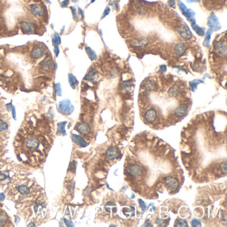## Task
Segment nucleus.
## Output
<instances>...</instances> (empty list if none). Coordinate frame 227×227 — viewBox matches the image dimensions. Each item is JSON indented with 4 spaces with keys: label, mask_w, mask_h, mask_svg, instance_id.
<instances>
[{
    "label": "nucleus",
    "mask_w": 227,
    "mask_h": 227,
    "mask_svg": "<svg viewBox=\"0 0 227 227\" xmlns=\"http://www.w3.org/2000/svg\"><path fill=\"white\" fill-rule=\"evenodd\" d=\"M188 108L185 104H181L175 110V115L178 117H183L187 113Z\"/></svg>",
    "instance_id": "obj_15"
},
{
    "label": "nucleus",
    "mask_w": 227,
    "mask_h": 227,
    "mask_svg": "<svg viewBox=\"0 0 227 227\" xmlns=\"http://www.w3.org/2000/svg\"><path fill=\"white\" fill-rule=\"evenodd\" d=\"M110 226H111H111H116V225H113V224H111Z\"/></svg>",
    "instance_id": "obj_52"
},
{
    "label": "nucleus",
    "mask_w": 227,
    "mask_h": 227,
    "mask_svg": "<svg viewBox=\"0 0 227 227\" xmlns=\"http://www.w3.org/2000/svg\"><path fill=\"white\" fill-rule=\"evenodd\" d=\"M147 43H148V40L146 39V38H140L139 39H138L137 43L135 44V46L136 47H142L147 45Z\"/></svg>",
    "instance_id": "obj_26"
},
{
    "label": "nucleus",
    "mask_w": 227,
    "mask_h": 227,
    "mask_svg": "<svg viewBox=\"0 0 227 227\" xmlns=\"http://www.w3.org/2000/svg\"><path fill=\"white\" fill-rule=\"evenodd\" d=\"M166 69H167V67H166L165 65H161V68H160V71H165Z\"/></svg>",
    "instance_id": "obj_48"
},
{
    "label": "nucleus",
    "mask_w": 227,
    "mask_h": 227,
    "mask_svg": "<svg viewBox=\"0 0 227 227\" xmlns=\"http://www.w3.org/2000/svg\"><path fill=\"white\" fill-rule=\"evenodd\" d=\"M164 181H165V183L167 184V185L173 190H176L179 188V182L175 177L169 176V177H165L164 179Z\"/></svg>",
    "instance_id": "obj_9"
},
{
    "label": "nucleus",
    "mask_w": 227,
    "mask_h": 227,
    "mask_svg": "<svg viewBox=\"0 0 227 227\" xmlns=\"http://www.w3.org/2000/svg\"><path fill=\"white\" fill-rule=\"evenodd\" d=\"M7 129H8L7 123H5V121L0 120V132L5 131L6 130H7Z\"/></svg>",
    "instance_id": "obj_30"
},
{
    "label": "nucleus",
    "mask_w": 227,
    "mask_h": 227,
    "mask_svg": "<svg viewBox=\"0 0 227 227\" xmlns=\"http://www.w3.org/2000/svg\"><path fill=\"white\" fill-rule=\"evenodd\" d=\"M214 49L217 53L220 55L226 56L227 52V47L225 41H217L214 44Z\"/></svg>",
    "instance_id": "obj_6"
},
{
    "label": "nucleus",
    "mask_w": 227,
    "mask_h": 227,
    "mask_svg": "<svg viewBox=\"0 0 227 227\" xmlns=\"http://www.w3.org/2000/svg\"><path fill=\"white\" fill-rule=\"evenodd\" d=\"M157 111L154 109H150L146 111L145 114V119L148 123H153L157 119Z\"/></svg>",
    "instance_id": "obj_10"
},
{
    "label": "nucleus",
    "mask_w": 227,
    "mask_h": 227,
    "mask_svg": "<svg viewBox=\"0 0 227 227\" xmlns=\"http://www.w3.org/2000/svg\"><path fill=\"white\" fill-rule=\"evenodd\" d=\"M40 65L41 66V67L43 70L49 71L52 68L53 64H52L51 60L50 59L47 58V59H45V60L42 61L41 62V63H40Z\"/></svg>",
    "instance_id": "obj_17"
},
{
    "label": "nucleus",
    "mask_w": 227,
    "mask_h": 227,
    "mask_svg": "<svg viewBox=\"0 0 227 227\" xmlns=\"http://www.w3.org/2000/svg\"><path fill=\"white\" fill-rule=\"evenodd\" d=\"M54 52L56 57H57L59 55V49L58 45L54 46Z\"/></svg>",
    "instance_id": "obj_40"
},
{
    "label": "nucleus",
    "mask_w": 227,
    "mask_h": 227,
    "mask_svg": "<svg viewBox=\"0 0 227 227\" xmlns=\"http://www.w3.org/2000/svg\"><path fill=\"white\" fill-rule=\"evenodd\" d=\"M78 0H71L72 2H73V3H76V2H77Z\"/></svg>",
    "instance_id": "obj_51"
},
{
    "label": "nucleus",
    "mask_w": 227,
    "mask_h": 227,
    "mask_svg": "<svg viewBox=\"0 0 227 227\" xmlns=\"http://www.w3.org/2000/svg\"><path fill=\"white\" fill-rule=\"evenodd\" d=\"M122 88H123V89H124V90L127 91H129V90L131 89V88L130 83H129V82L124 83L123 84Z\"/></svg>",
    "instance_id": "obj_36"
},
{
    "label": "nucleus",
    "mask_w": 227,
    "mask_h": 227,
    "mask_svg": "<svg viewBox=\"0 0 227 227\" xmlns=\"http://www.w3.org/2000/svg\"><path fill=\"white\" fill-rule=\"evenodd\" d=\"M177 31L180 36L184 39H190L192 37V33L189 28L185 24H182L178 27Z\"/></svg>",
    "instance_id": "obj_2"
},
{
    "label": "nucleus",
    "mask_w": 227,
    "mask_h": 227,
    "mask_svg": "<svg viewBox=\"0 0 227 227\" xmlns=\"http://www.w3.org/2000/svg\"><path fill=\"white\" fill-rule=\"evenodd\" d=\"M186 47L182 43H178L175 47V51L177 55H181L185 51Z\"/></svg>",
    "instance_id": "obj_21"
},
{
    "label": "nucleus",
    "mask_w": 227,
    "mask_h": 227,
    "mask_svg": "<svg viewBox=\"0 0 227 227\" xmlns=\"http://www.w3.org/2000/svg\"><path fill=\"white\" fill-rule=\"evenodd\" d=\"M75 129L79 133H80L81 134L84 135L89 134V133L90 132L89 125L85 123H78L75 127Z\"/></svg>",
    "instance_id": "obj_11"
},
{
    "label": "nucleus",
    "mask_w": 227,
    "mask_h": 227,
    "mask_svg": "<svg viewBox=\"0 0 227 227\" xmlns=\"http://www.w3.org/2000/svg\"><path fill=\"white\" fill-rule=\"evenodd\" d=\"M99 77V73L97 71H91L88 73L86 75L85 77H84L85 80L87 81H89L93 82V83H95L97 82L98 81V79Z\"/></svg>",
    "instance_id": "obj_14"
},
{
    "label": "nucleus",
    "mask_w": 227,
    "mask_h": 227,
    "mask_svg": "<svg viewBox=\"0 0 227 227\" xmlns=\"http://www.w3.org/2000/svg\"><path fill=\"white\" fill-rule=\"evenodd\" d=\"M138 201H139V206H140V207H141V208L142 209V211L145 212V210H146V204H145V202H144L143 200H141V199H139V200H138Z\"/></svg>",
    "instance_id": "obj_35"
},
{
    "label": "nucleus",
    "mask_w": 227,
    "mask_h": 227,
    "mask_svg": "<svg viewBox=\"0 0 227 227\" xmlns=\"http://www.w3.org/2000/svg\"><path fill=\"white\" fill-rule=\"evenodd\" d=\"M17 190L18 191H19L21 194H23V195H27V194H29L30 192L29 188L27 187V186L25 185H21L18 186Z\"/></svg>",
    "instance_id": "obj_24"
},
{
    "label": "nucleus",
    "mask_w": 227,
    "mask_h": 227,
    "mask_svg": "<svg viewBox=\"0 0 227 227\" xmlns=\"http://www.w3.org/2000/svg\"><path fill=\"white\" fill-rule=\"evenodd\" d=\"M45 54V49L41 47H36L32 50L31 53V56L33 59H37L41 58Z\"/></svg>",
    "instance_id": "obj_12"
},
{
    "label": "nucleus",
    "mask_w": 227,
    "mask_h": 227,
    "mask_svg": "<svg viewBox=\"0 0 227 227\" xmlns=\"http://www.w3.org/2000/svg\"><path fill=\"white\" fill-rule=\"evenodd\" d=\"M64 222H65V223L66 224V225L67 226H73V222L69 221V220L65 219V218L64 219Z\"/></svg>",
    "instance_id": "obj_43"
},
{
    "label": "nucleus",
    "mask_w": 227,
    "mask_h": 227,
    "mask_svg": "<svg viewBox=\"0 0 227 227\" xmlns=\"http://www.w3.org/2000/svg\"><path fill=\"white\" fill-rule=\"evenodd\" d=\"M85 51L87 53L89 57L90 58V59L91 61H94L97 59V55L95 53V52L93 51L92 49L89 47H85Z\"/></svg>",
    "instance_id": "obj_23"
},
{
    "label": "nucleus",
    "mask_w": 227,
    "mask_h": 227,
    "mask_svg": "<svg viewBox=\"0 0 227 227\" xmlns=\"http://www.w3.org/2000/svg\"><path fill=\"white\" fill-rule=\"evenodd\" d=\"M155 224H157L158 226H163L164 224V220L161 219H157L155 221Z\"/></svg>",
    "instance_id": "obj_42"
},
{
    "label": "nucleus",
    "mask_w": 227,
    "mask_h": 227,
    "mask_svg": "<svg viewBox=\"0 0 227 227\" xmlns=\"http://www.w3.org/2000/svg\"><path fill=\"white\" fill-rule=\"evenodd\" d=\"M4 199H5V194L0 192V201H3Z\"/></svg>",
    "instance_id": "obj_47"
},
{
    "label": "nucleus",
    "mask_w": 227,
    "mask_h": 227,
    "mask_svg": "<svg viewBox=\"0 0 227 227\" xmlns=\"http://www.w3.org/2000/svg\"><path fill=\"white\" fill-rule=\"evenodd\" d=\"M78 14H79V16H81V17L82 18H83V11H82V10L80 9V8H78Z\"/></svg>",
    "instance_id": "obj_46"
},
{
    "label": "nucleus",
    "mask_w": 227,
    "mask_h": 227,
    "mask_svg": "<svg viewBox=\"0 0 227 227\" xmlns=\"http://www.w3.org/2000/svg\"><path fill=\"white\" fill-rule=\"evenodd\" d=\"M207 24L209 26V27L211 28V29L218 30L221 27L217 17H216L214 13H212L210 17H208Z\"/></svg>",
    "instance_id": "obj_4"
},
{
    "label": "nucleus",
    "mask_w": 227,
    "mask_h": 227,
    "mask_svg": "<svg viewBox=\"0 0 227 227\" xmlns=\"http://www.w3.org/2000/svg\"><path fill=\"white\" fill-rule=\"evenodd\" d=\"M71 139L75 143L77 144V145L79 146H80V147H85L87 146L86 141H85L83 138H82L81 137L79 136V135L73 134L71 135Z\"/></svg>",
    "instance_id": "obj_16"
},
{
    "label": "nucleus",
    "mask_w": 227,
    "mask_h": 227,
    "mask_svg": "<svg viewBox=\"0 0 227 227\" xmlns=\"http://www.w3.org/2000/svg\"><path fill=\"white\" fill-rule=\"evenodd\" d=\"M191 224L193 227L201 226V222H200V220L196 219V218H194V219L192 220Z\"/></svg>",
    "instance_id": "obj_34"
},
{
    "label": "nucleus",
    "mask_w": 227,
    "mask_h": 227,
    "mask_svg": "<svg viewBox=\"0 0 227 227\" xmlns=\"http://www.w3.org/2000/svg\"><path fill=\"white\" fill-rule=\"evenodd\" d=\"M67 122L65 121V122H61L57 124V133L58 134H62L63 135H66V131L65 129V127Z\"/></svg>",
    "instance_id": "obj_22"
},
{
    "label": "nucleus",
    "mask_w": 227,
    "mask_h": 227,
    "mask_svg": "<svg viewBox=\"0 0 227 227\" xmlns=\"http://www.w3.org/2000/svg\"><path fill=\"white\" fill-rule=\"evenodd\" d=\"M220 169L222 170V173L224 174H226L227 173V168H226V162H224V163H222L220 165Z\"/></svg>",
    "instance_id": "obj_37"
},
{
    "label": "nucleus",
    "mask_w": 227,
    "mask_h": 227,
    "mask_svg": "<svg viewBox=\"0 0 227 227\" xmlns=\"http://www.w3.org/2000/svg\"><path fill=\"white\" fill-rule=\"evenodd\" d=\"M59 110L62 114L65 115H69L73 112L74 107L71 104L70 100L64 99L59 103Z\"/></svg>",
    "instance_id": "obj_1"
},
{
    "label": "nucleus",
    "mask_w": 227,
    "mask_h": 227,
    "mask_svg": "<svg viewBox=\"0 0 227 227\" xmlns=\"http://www.w3.org/2000/svg\"><path fill=\"white\" fill-rule=\"evenodd\" d=\"M127 172L130 176L132 177H139L142 174V168L141 166L137 164H131L127 168Z\"/></svg>",
    "instance_id": "obj_3"
},
{
    "label": "nucleus",
    "mask_w": 227,
    "mask_h": 227,
    "mask_svg": "<svg viewBox=\"0 0 227 227\" xmlns=\"http://www.w3.org/2000/svg\"><path fill=\"white\" fill-rule=\"evenodd\" d=\"M145 224H144L143 226H152V224H149V220H147V222L145 223Z\"/></svg>",
    "instance_id": "obj_49"
},
{
    "label": "nucleus",
    "mask_w": 227,
    "mask_h": 227,
    "mask_svg": "<svg viewBox=\"0 0 227 227\" xmlns=\"http://www.w3.org/2000/svg\"><path fill=\"white\" fill-rule=\"evenodd\" d=\"M55 90L56 94L58 95V96L61 97L62 95V91H61V84L59 83H57L55 84Z\"/></svg>",
    "instance_id": "obj_29"
},
{
    "label": "nucleus",
    "mask_w": 227,
    "mask_h": 227,
    "mask_svg": "<svg viewBox=\"0 0 227 227\" xmlns=\"http://www.w3.org/2000/svg\"><path fill=\"white\" fill-rule=\"evenodd\" d=\"M95 1V0H91V3H93Z\"/></svg>",
    "instance_id": "obj_53"
},
{
    "label": "nucleus",
    "mask_w": 227,
    "mask_h": 227,
    "mask_svg": "<svg viewBox=\"0 0 227 227\" xmlns=\"http://www.w3.org/2000/svg\"><path fill=\"white\" fill-rule=\"evenodd\" d=\"M202 82V81H200V80H193V81H190L189 83V85H190V87H191V89L193 91H194V90L197 88L198 85Z\"/></svg>",
    "instance_id": "obj_28"
},
{
    "label": "nucleus",
    "mask_w": 227,
    "mask_h": 227,
    "mask_svg": "<svg viewBox=\"0 0 227 227\" xmlns=\"http://www.w3.org/2000/svg\"><path fill=\"white\" fill-rule=\"evenodd\" d=\"M68 79H69V83L70 86L71 87V88L75 89L76 88L77 85L79 83L78 81L77 80L76 77L73 74L69 73L68 74Z\"/></svg>",
    "instance_id": "obj_18"
},
{
    "label": "nucleus",
    "mask_w": 227,
    "mask_h": 227,
    "mask_svg": "<svg viewBox=\"0 0 227 227\" xmlns=\"http://www.w3.org/2000/svg\"><path fill=\"white\" fill-rule=\"evenodd\" d=\"M191 25H192V29H194V31H195L198 35L203 36L204 35V33H204V28L200 27L198 25H196V23H191Z\"/></svg>",
    "instance_id": "obj_19"
},
{
    "label": "nucleus",
    "mask_w": 227,
    "mask_h": 227,
    "mask_svg": "<svg viewBox=\"0 0 227 227\" xmlns=\"http://www.w3.org/2000/svg\"><path fill=\"white\" fill-rule=\"evenodd\" d=\"M168 3H169V5L170 7H173L175 5V0H169L168 1Z\"/></svg>",
    "instance_id": "obj_44"
},
{
    "label": "nucleus",
    "mask_w": 227,
    "mask_h": 227,
    "mask_svg": "<svg viewBox=\"0 0 227 227\" xmlns=\"http://www.w3.org/2000/svg\"><path fill=\"white\" fill-rule=\"evenodd\" d=\"M52 42L54 46L60 45L61 43V40L60 36L57 33H55L53 35V36Z\"/></svg>",
    "instance_id": "obj_25"
},
{
    "label": "nucleus",
    "mask_w": 227,
    "mask_h": 227,
    "mask_svg": "<svg viewBox=\"0 0 227 227\" xmlns=\"http://www.w3.org/2000/svg\"><path fill=\"white\" fill-rule=\"evenodd\" d=\"M175 226H177V227H188V222L186 221V220H184V219H179L176 222V224H175Z\"/></svg>",
    "instance_id": "obj_27"
},
{
    "label": "nucleus",
    "mask_w": 227,
    "mask_h": 227,
    "mask_svg": "<svg viewBox=\"0 0 227 227\" xmlns=\"http://www.w3.org/2000/svg\"><path fill=\"white\" fill-rule=\"evenodd\" d=\"M30 11L32 15L36 17H40L43 15L44 9L41 5L38 3L32 4L30 5Z\"/></svg>",
    "instance_id": "obj_5"
},
{
    "label": "nucleus",
    "mask_w": 227,
    "mask_h": 227,
    "mask_svg": "<svg viewBox=\"0 0 227 227\" xmlns=\"http://www.w3.org/2000/svg\"><path fill=\"white\" fill-rule=\"evenodd\" d=\"M178 4H179V8L180 9H181L182 14H184L186 11V10H187V7H186V5L182 3L181 0H179V1H178Z\"/></svg>",
    "instance_id": "obj_31"
},
{
    "label": "nucleus",
    "mask_w": 227,
    "mask_h": 227,
    "mask_svg": "<svg viewBox=\"0 0 227 227\" xmlns=\"http://www.w3.org/2000/svg\"><path fill=\"white\" fill-rule=\"evenodd\" d=\"M11 112H12V115H13V117L14 119H15L16 118V113H15V107H12V109H11Z\"/></svg>",
    "instance_id": "obj_45"
},
{
    "label": "nucleus",
    "mask_w": 227,
    "mask_h": 227,
    "mask_svg": "<svg viewBox=\"0 0 227 227\" xmlns=\"http://www.w3.org/2000/svg\"><path fill=\"white\" fill-rule=\"evenodd\" d=\"M25 144L27 149L30 150V151H33V150L37 149L39 148V141L37 137H31L26 141Z\"/></svg>",
    "instance_id": "obj_7"
},
{
    "label": "nucleus",
    "mask_w": 227,
    "mask_h": 227,
    "mask_svg": "<svg viewBox=\"0 0 227 227\" xmlns=\"http://www.w3.org/2000/svg\"><path fill=\"white\" fill-rule=\"evenodd\" d=\"M188 3H192V2H199L200 0H187Z\"/></svg>",
    "instance_id": "obj_50"
},
{
    "label": "nucleus",
    "mask_w": 227,
    "mask_h": 227,
    "mask_svg": "<svg viewBox=\"0 0 227 227\" xmlns=\"http://www.w3.org/2000/svg\"><path fill=\"white\" fill-rule=\"evenodd\" d=\"M119 151L117 148L111 147L107 149L106 152V157L109 160L116 159L119 157Z\"/></svg>",
    "instance_id": "obj_13"
},
{
    "label": "nucleus",
    "mask_w": 227,
    "mask_h": 227,
    "mask_svg": "<svg viewBox=\"0 0 227 227\" xmlns=\"http://www.w3.org/2000/svg\"><path fill=\"white\" fill-rule=\"evenodd\" d=\"M212 31H213V30L210 29L207 30V31H206V37H205V39H204L203 44L204 46L206 47H209V45H210V37H211Z\"/></svg>",
    "instance_id": "obj_20"
},
{
    "label": "nucleus",
    "mask_w": 227,
    "mask_h": 227,
    "mask_svg": "<svg viewBox=\"0 0 227 227\" xmlns=\"http://www.w3.org/2000/svg\"><path fill=\"white\" fill-rule=\"evenodd\" d=\"M69 3V0H64V1L61 3V7H67Z\"/></svg>",
    "instance_id": "obj_41"
},
{
    "label": "nucleus",
    "mask_w": 227,
    "mask_h": 227,
    "mask_svg": "<svg viewBox=\"0 0 227 227\" xmlns=\"http://www.w3.org/2000/svg\"><path fill=\"white\" fill-rule=\"evenodd\" d=\"M169 93L173 96H175V95H177L178 93V90L176 89V87H172L171 89L169 90Z\"/></svg>",
    "instance_id": "obj_38"
},
{
    "label": "nucleus",
    "mask_w": 227,
    "mask_h": 227,
    "mask_svg": "<svg viewBox=\"0 0 227 227\" xmlns=\"http://www.w3.org/2000/svg\"><path fill=\"white\" fill-rule=\"evenodd\" d=\"M110 11H111V9H110V8L109 7H107L106 9H105V11H104V12H103V15H102V19L103 18H104L105 16L106 15H108V14L110 13Z\"/></svg>",
    "instance_id": "obj_39"
},
{
    "label": "nucleus",
    "mask_w": 227,
    "mask_h": 227,
    "mask_svg": "<svg viewBox=\"0 0 227 227\" xmlns=\"http://www.w3.org/2000/svg\"><path fill=\"white\" fill-rule=\"evenodd\" d=\"M6 221H7V218L5 214L0 212V226H3L5 224Z\"/></svg>",
    "instance_id": "obj_32"
},
{
    "label": "nucleus",
    "mask_w": 227,
    "mask_h": 227,
    "mask_svg": "<svg viewBox=\"0 0 227 227\" xmlns=\"http://www.w3.org/2000/svg\"><path fill=\"white\" fill-rule=\"evenodd\" d=\"M71 9V11H72V15H73V19L75 21H77L78 20V15H77V10L75 7H70Z\"/></svg>",
    "instance_id": "obj_33"
},
{
    "label": "nucleus",
    "mask_w": 227,
    "mask_h": 227,
    "mask_svg": "<svg viewBox=\"0 0 227 227\" xmlns=\"http://www.w3.org/2000/svg\"><path fill=\"white\" fill-rule=\"evenodd\" d=\"M21 28L23 33H32L35 31V27L31 22L23 21L21 23Z\"/></svg>",
    "instance_id": "obj_8"
}]
</instances>
